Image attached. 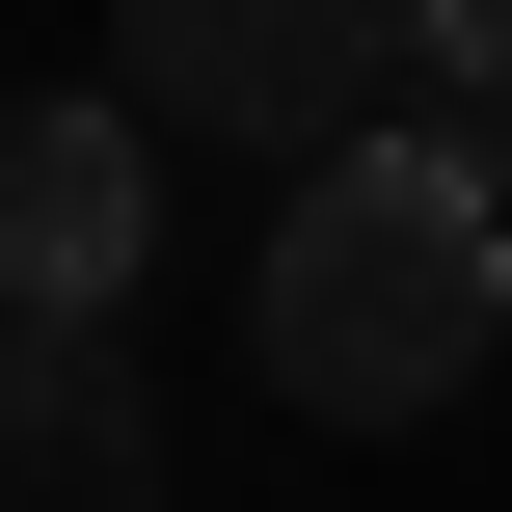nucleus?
Returning <instances> with one entry per match:
<instances>
[{
	"label": "nucleus",
	"mask_w": 512,
	"mask_h": 512,
	"mask_svg": "<svg viewBox=\"0 0 512 512\" xmlns=\"http://www.w3.org/2000/svg\"><path fill=\"white\" fill-rule=\"evenodd\" d=\"M0 512H162V405H135V351H81V324L0 351Z\"/></svg>",
	"instance_id": "20e7f679"
},
{
	"label": "nucleus",
	"mask_w": 512,
	"mask_h": 512,
	"mask_svg": "<svg viewBox=\"0 0 512 512\" xmlns=\"http://www.w3.org/2000/svg\"><path fill=\"white\" fill-rule=\"evenodd\" d=\"M459 108H512V0H405V135H459Z\"/></svg>",
	"instance_id": "39448f33"
},
{
	"label": "nucleus",
	"mask_w": 512,
	"mask_h": 512,
	"mask_svg": "<svg viewBox=\"0 0 512 512\" xmlns=\"http://www.w3.org/2000/svg\"><path fill=\"white\" fill-rule=\"evenodd\" d=\"M135 243H162V162H135V108H0V324H81L108 351V297H135Z\"/></svg>",
	"instance_id": "7ed1b4c3"
},
{
	"label": "nucleus",
	"mask_w": 512,
	"mask_h": 512,
	"mask_svg": "<svg viewBox=\"0 0 512 512\" xmlns=\"http://www.w3.org/2000/svg\"><path fill=\"white\" fill-rule=\"evenodd\" d=\"M243 324H270V378H297L324 432H432V405L512 351V189L459 162V135H351V162H297Z\"/></svg>",
	"instance_id": "f257e3e1"
},
{
	"label": "nucleus",
	"mask_w": 512,
	"mask_h": 512,
	"mask_svg": "<svg viewBox=\"0 0 512 512\" xmlns=\"http://www.w3.org/2000/svg\"><path fill=\"white\" fill-rule=\"evenodd\" d=\"M108 108L162 135H270V162H351V135H405V0H135L108 27Z\"/></svg>",
	"instance_id": "f03ea898"
}]
</instances>
